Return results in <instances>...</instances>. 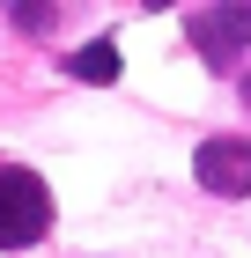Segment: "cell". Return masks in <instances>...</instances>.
<instances>
[{"instance_id": "cell-1", "label": "cell", "mask_w": 251, "mask_h": 258, "mask_svg": "<svg viewBox=\"0 0 251 258\" xmlns=\"http://www.w3.org/2000/svg\"><path fill=\"white\" fill-rule=\"evenodd\" d=\"M52 229V192L30 170H0V251H22Z\"/></svg>"}, {"instance_id": "cell-2", "label": "cell", "mask_w": 251, "mask_h": 258, "mask_svg": "<svg viewBox=\"0 0 251 258\" xmlns=\"http://www.w3.org/2000/svg\"><path fill=\"white\" fill-rule=\"evenodd\" d=\"M192 177L207 184V192H222V199H251V140H236V133H222V140H199Z\"/></svg>"}, {"instance_id": "cell-3", "label": "cell", "mask_w": 251, "mask_h": 258, "mask_svg": "<svg viewBox=\"0 0 251 258\" xmlns=\"http://www.w3.org/2000/svg\"><path fill=\"white\" fill-rule=\"evenodd\" d=\"M185 37H192L199 59L222 67V59H236L251 44V8H229V0H222V8H199V15H185Z\"/></svg>"}, {"instance_id": "cell-4", "label": "cell", "mask_w": 251, "mask_h": 258, "mask_svg": "<svg viewBox=\"0 0 251 258\" xmlns=\"http://www.w3.org/2000/svg\"><path fill=\"white\" fill-rule=\"evenodd\" d=\"M118 67H126V59H118V44L96 37V44H81L74 59H67V74H74V81H118Z\"/></svg>"}, {"instance_id": "cell-5", "label": "cell", "mask_w": 251, "mask_h": 258, "mask_svg": "<svg viewBox=\"0 0 251 258\" xmlns=\"http://www.w3.org/2000/svg\"><path fill=\"white\" fill-rule=\"evenodd\" d=\"M15 30H30V37H44V30H52V8H15Z\"/></svg>"}, {"instance_id": "cell-6", "label": "cell", "mask_w": 251, "mask_h": 258, "mask_svg": "<svg viewBox=\"0 0 251 258\" xmlns=\"http://www.w3.org/2000/svg\"><path fill=\"white\" fill-rule=\"evenodd\" d=\"M244 103H251V74H244Z\"/></svg>"}]
</instances>
